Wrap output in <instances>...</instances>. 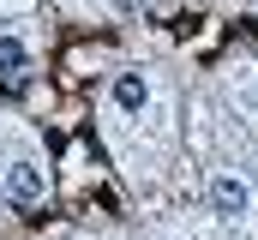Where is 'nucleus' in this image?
Listing matches in <instances>:
<instances>
[{
  "mask_svg": "<svg viewBox=\"0 0 258 240\" xmlns=\"http://www.w3.org/2000/svg\"><path fill=\"white\" fill-rule=\"evenodd\" d=\"M6 198H12V204H36V198H42V168L12 162V174H6Z\"/></svg>",
  "mask_w": 258,
  "mask_h": 240,
  "instance_id": "obj_1",
  "label": "nucleus"
},
{
  "mask_svg": "<svg viewBox=\"0 0 258 240\" xmlns=\"http://www.w3.org/2000/svg\"><path fill=\"white\" fill-rule=\"evenodd\" d=\"M210 204L222 210V216H246V186L234 174H222V180H210Z\"/></svg>",
  "mask_w": 258,
  "mask_h": 240,
  "instance_id": "obj_2",
  "label": "nucleus"
},
{
  "mask_svg": "<svg viewBox=\"0 0 258 240\" xmlns=\"http://www.w3.org/2000/svg\"><path fill=\"white\" fill-rule=\"evenodd\" d=\"M114 102H120V108H144V78H138V72H120V78H114Z\"/></svg>",
  "mask_w": 258,
  "mask_h": 240,
  "instance_id": "obj_3",
  "label": "nucleus"
},
{
  "mask_svg": "<svg viewBox=\"0 0 258 240\" xmlns=\"http://www.w3.org/2000/svg\"><path fill=\"white\" fill-rule=\"evenodd\" d=\"M0 72H24V42L18 36H0Z\"/></svg>",
  "mask_w": 258,
  "mask_h": 240,
  "instance_id": "obj_4",
  "label": "nucleus"
},
{
  "mask_svg": "<svg viewBox=\"0 0 258 240\" xmlns=\"http://www.w3.org/2000/svg\"><path fill=\"white\" fill-rule=\"evenodd\" d=\"M120 6H138V0H120Z\"/></svg>",
  "mask_w": 258,
  "mask_h": 240,
  "instance_id": "obj_5",
  "label": "nucleus"
}]
</instances>
